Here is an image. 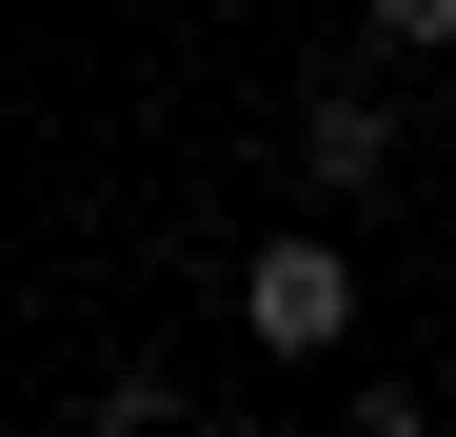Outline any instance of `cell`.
I'll use <instances>...</instances> for the list:
<instances>
[{"label": "cell", "mask_w": 456, "mask_h": 437, "mask_svg": "<svg viewBox=\"0 0 456 437\" xmlns=\"http://www.w3.org/2000/svg\"><path fill=\"white\" fill-rule=\"evenodd\" d=\"M357 40L377 60H456V0H357Z\"/></svg>", "instance_id": "3"}, {"label": "cell", "mask_w": 456, "mask_h": 437, "mask_svg": "<svg viewBox=\"0 0 456 437\" xmlns=\"http://www.w3.org/2000/svg\"><path fill=\"white\" fill-rule=\"evenodd\" d=\"M297 179H318V199H377V179H397V100H377V80H318V100H297Z\"/></svg>", "instance_id": "2"}, {"label": "cell", "mask_w": 456, "mask_h": 437, "mask_svg": "<svg viewBox=\"0 0 456 437\" xmlns=\"http://www.w3.org/2000/svg\"><path fill=\"white\" fill-rule=\"evenodd\" d=\"M179 437H258V417H179Z\"/></svg>", "instance_id": "5"}, {"label": "cell", "mask_w": 456, "mask_h": 437, "mask_svg": "<svg viewBox=\"0 0 456 437\" xmlns=\"http://www.w3.org/2000/svg\"><path fill=\"white\" fill-rule=\"evenodd\" d=\"M338 437H436V398H417V378H357V398H338Z\"/></svg>", "instance_id": "4"}, {"label": "cell", "mask_w": 456, "mask_h": 437, "mask_svg": "<svg viewBox=\"0 0 456 437\" xmlns=\"http://www.w3.org/2000/svg\"><path fill=\"white\" fill-rule=\"evenodd\" d=\"M239 338H258V358H338V338H357V259L318 239V218L239 259Z\"/></svg>", "instance_id": "1"}]
</instances>
